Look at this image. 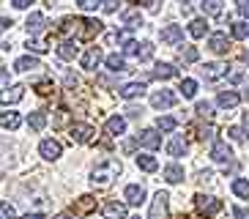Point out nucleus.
I'll list each match as a JSON object with an SVG mask.
<instances>
[{
    "instance_id": "obj_1",
    "label": "nucleus",
    "mask_w": 249,
    "mask_h": 219,
    "mask_svg": "<svg viewBox=\"0 0 249 219\" xmlns=\"http://www.w3.org/2000/svg\"><path fill=\"white\" fill-rule=\"evenodd\" d=\"M60 30H71L74 38H80V41H90L96 38L99 33L104 30V22L99 19H82V17H74V19H63Z\"/></svg>"
},
{
    "instance_id": "obj_2",
    "label": "nucleus",
    "mask_w": 249,
    "mask_h": 219,
    "mask_svg": "<svg viewBox=\"0 0 249 219\" xmlns=\"http://www.w3.org/2000/svg\"><path fill=\"white\" fill-rule=\"evenodd\" d=\"M118 175H121V162L107 159V162H102V164H96L93 167L90 181H93L96 186H107V183H112V178H118Z\"/></svg>"
},
{
    "instance_id": "obj_3",
    "label": "nucleus",
    "mask_w": 249,
    "mask_h": 219,
    "mask_svg": "<svg viewBox=\"0 0 249 219\" xmlns=\"http://www.w3.org/2000/svg\"><path fill=\"white\" fill-rule=\"evenodd\" d=\"M148 219H170V195L167 192H156Z\"/></svg>"
},
{
    "instance_id": "obj_4",
    "label": "nucleus",
    "mask_w": 249,
    "mask_h": 219,
    "mask_svg": "<svg viewBox=\"0 0 249 219\" xmlns=\"http://www.w3.org/2000/svg\"><path fill=\"white\" fill-rule=\"evenodd\" d=\"M195 205H197L200 214H205V217H213V214L222 211V200H216V197H205V195H195Z\"/></svg>"
},
{
    "instance_id": "obj_5",
    "label": "nucleus",
    "mask_w": 249,
    "mask_h": 219,
    "mask_svg": "<svg viewBox=\"0 0 249 219\" xmlns=\"http://www.w3.org/2000/svg\"><path fill=\"white\" fill-rule=\"evenodd\" d=\"M69 134H71L74 143H82V146H85V143H90V140H93L96 129L90 124H71V126H69Z\"/></svg>"
},
{
    "instance_id": "obj_6",
    "label": "nucleus",
    "mask_w": 249,
    "mask_h": 219,
    "mask_svg": "<svg viewBox=\"0 0 249 219\" xmlns=\"http://www.w3.org/2000/svg\"><path fill=\"white\" fill-rule=\"evenodd\" d=\"M38 153H41L47 162H55V159H60V156H63V146H60L58 140H41Z\"/></svg>"
},
{
    "instance_id": "obj_7",
    "label": "nucleus",
    "mask_w": 249,
    "mask_h": 219,
    "mask_svg": "<svg viewBox=\"0 0 249 219\" xmlns=\"http://www.w3.org/2000/svg\"><path fill=\"white\" fill-rule=\"evenodd\" d=\"M124 200L129 205H142L145 203V186H140V183H129L124 189Z\"/></svg>"
},
{
    "instance_id": "obj_8",
    "label": "nucleus",
    "mask_w": 249,
    "mask_h": 219,
    "mask_svg": "<svg viewBox=\"0 0 249 219\" xmlns=\"http://www.w3.org/2000/svg\"><path fill=\"white\" fill-rule=\"evenodd\" d=\"M137 143H140L142 148H151V151H156V148L161 146V134H159L156 129H142V131L137 134Z\"/></svg>"
},
{
    "instance_id": "obj_9",
    "label": "nucleus",
    "mask_w": 249,
    "mask_h": 219,
    "mask_svg": "<svg viewBox=\"0 0 249 219\" xmlns=\"http://www.w3.org/2000/svg\"><path fill=\"white\" fill-rule=\"evenodd\" d=\"M161 44H170V47H176V44L183 41V28L181 25H167V28H161Z\"/></svg>"
},
{
    "instance_id": "obj_10",
    "label": "nucleus",
    "mask_w": 249,
    "mask_h": 219,
    "mask_svg": "<svg viewBox=\"0 0 249 219\" xmlns=\"http://www.w3.org/2000/svg\"><path fill=\"white\" fill-rule=\"evenodd\" d=\"M25 99V85H11L0 91V104H17Z\"/></svg>"
},
{
    "instance_id": "obj_11",
    "label": "nucleus",
    "mask_w": 249,
    "mask_h": 219,
    "mask_svg": "<svg viewBox=\"0 0 249 219\" xmlns=\"http://www.w3.org/2000/svg\"><path fill=\"white\" fill-rule=\"evenodd\" d=\"M176 104V93L173 91H156L154 96H151V107H156V110H167V107H173Z\"/></svg>"
},
{
    "instance_id": "obj_12",
    "label": "nucleus",
    "mask_w": 249,
    "mask_h": 219,
    "mask_svg": "<svg viewBox=\"0 0 249 219\" xmlns=\"http://www.w3.org/2000/svg\"><path fill=\"white\" fill-rule=\"evenodd\" d=\"M102 60H104L102 50H99V47H90V50H88V52H85V55L80 58V63H82V69H88V72H96Z\"/></svg>"
},
{
    "instance_id": "obj_13",
    "label": "nucleus",
    "mask_w": 249,
    "mask_h": 219,
    "mask_svg": "<svg viewBox=\"0 0 249 219\" xmlns=\"http://www.w3.org/2000/svg\"><path fill=\"white\" fill-rule=\"evenodd\" d=\"M211 159L213 162H230L233 159V151H230V146H227V140H213Z\"/></svg>"
},
{
    "instance_id": "obj_14",
    "label": "nucleus",
    "mask_w": 249,
    "mask_h": 219,
    "mask_svg": "<svg viewBox=\"0 0 249 219\" xmlns=\"http://www.w3.org/2000/svg\"><path fill=\"white\" fill-rule=\"evenodd\" d=\"M104 219H129L126 217V203L121 200H110V203H104Z\"/></svg>"
},
{
    "instance_id": "obj_15",
    "label": "nucleus",
    "mask_w": 249,
    "mask_h": 219,
    "mask_svg": "<svg viewBox=\"0 0 249 219\" xmlns=\"http://www.w3.org/2000/svg\"><path fill=\"white\" fill-rule=\"evenodd\" d=\"M80 55V47H77V38H66V41L58 44V58L60 60H74Z\"/></svg>"
},
{
    "instance_id": "obj_16",
    "label": "nucleus",
    "mask_w": 249,
    "mask_h": 219,
    "mask_svg": "<svg viewBox=\"0 0 249 219\" xmlns=\"http://www.w3.org/2000/svg\"><path fill=\"white\" fill-rule=\"evenodd\" d=\"M142 93H145V82H126V85L118 88V96L121 99H137Z\"/></svg>"
},
{
    "instance_id": "obj_17",
    "label": "nucleus",
    "mask_w": 249,
    "mask_h": 219,
    "mask_svg": "<svg viewBox=\"0 0 249 219\" xmlns=\"http://www.w3.org/2000/svg\"><path fill=\"white\" fill-rule=\"evenodd\" d=\"M104 131H107L110 137H121V134L126 131V118H121V115L107 118V124H104Z\"/></svg>"
},
{
    "instance_id": "obj_18",
    "label": "nucleus",
    "mask_w": 249,
    "mask_h": 219,
    "mask_svg": "<svg viewBox=\"0 0 249 219\" xmlns=\"http://www.w3.org/2000/svg\"><path fill=\"white\" fill-rule=\"evenodd\" d=\"M208 47H211V52H216V55H227V52H230V41H227L225 33H213V36L208 38Z\"/></svg>"
},
{
    "instance_id": "obj_19",
    "label": "nucleus",
    "mask_w": 249,
    "mask_h": 219,
    "mask_svg": "<svg viewBox=\"0 0 249 219\" xmlns=\"http://www.w3.org/2000/svg\"><path fill=\"white\" fill-rule=\"evenodd\" d=\"M93 208H96V197L93 195H82L80 200H74V205H71L74 214H90Z\"/></svg>"
},
{
    "instance_id": "obj_20",
    "label": "nucleus",
    "mask_w": 249,
    "mask_h": 219,
    "mask_svg": "<svg viewBox=\"0 0 249 219\" xmlns=\"http://www.w3.org/2000/svg\"><path fill=\"white\" fill-rule=\"evenodd\" d=\"M238 102H241V93H235V91H222V93L216 96V104H219L222 110H233Z\"/></svg>"
},
{
    "instance_id": "obj_21",
    "label": "nucleus",
    "mask_w": 249,
    "mask_h": 219,
    "mask_svg": "<svg viewBox=\"0 0 249 219\" xmlns=\"http://www.w3.org/2000/svg\"><path fill=\"white\" fill-rule=\"evenodd\" d=\"M44 14H41V11H33V14L28 17V22H25V28H28V33L30 36H36V33H41V30H44Z\"/></svg>"
},
{
    "instance_id": "obj_22",
    "label": "nucleus",
    "mask_w": 249,
    "mask_h": 219,
    "mask_svg": "<svg viewBox=\"0 0 249 219\" xmlns=\"http://www.w3.org/2000/svg\"><path fill=\"white\" fill-rule=\"evenodd\" d=\"M227 74V66L225 63H205L203 66V77L205 80H219Z\"/></svg>"
},
{
    "instance_id": "obj_23",
    "label": "nucleus",
    "mask_w": 249,
    "mask_h": 219,
    "mask_svg": "<svg viewBox=\"0 0 249 219\" xmlns=\"http://www.w3.org/2000/svg\"><path fill=\"white\" fill-rule=\"evenodd\" d=\"M33 69H41V60L33 58V55L17 58V63H14V72H33Z\"/></svg>"
},
{
    "instance_id": "obj_24",
    "label": "nucleus",
    "mask_w": 249,
    "mask_h": 219,
    "mask_svg": "<svg viewBox=\"0 0 249 219\" xmlns=\"http://www.w3.org/2000/svg\"><path fill=\"white\" fill-rule=\"evenodd\" d=\"M161 175H164L167 183H181L183 181V167L181 164H167V167L161 170Z\"/></svg>"
},
{
    "instance_id": "obj_25",
    "label": "nucleus",
    "mask_w": 249,
    "mask_h": 219,
    "mask_svg": "<svg viewBox=\"0 0 249 219\" xmlns=\"http://www.w3.org/2000/svg\"><path fill=\"white\" fill-rule=\"evenodd\" d=\"M154 77L156 80H173V77H178V69L173 63H156Z\"/></svg>"
},
{
    "instance_id": "obj_26",
    "label": "nucleus",
    "mask_w": 249,
    "mask_h": 219,
    "mask_svg": "<svg viewBox=\"0 0 249 219\" xmlns=\"http://www.w3.org/2000/svg\"><path fill=\"white\" fill-rule=\"evenodd\" d=\"M126 28H140L142 25V17H140V8H126L124 14H121Z\"/></svg>"
},
{
    "instance_id": "obj_27",
    "label": "nucleus",
    "mask_w": 249,
    "mask_h": 219,
    "mask_svg": "<svg viewBox=\"0 0 249 219\" xmlns=\"http://www.w3.org/2000/svg\"><path fill=\"white\" fill-rule=\"evenodd\" d=\"M104 63H107V69H110V72H126V69H129V66H126V58L124 55H107V58H104Z\"/></svg>"
},
{
    "instance_id": "obj_28",
    "label": "nucleus",
    "mask_w": 249,
    "mask_h": 219,
    "mask_svg": "<svg viewBox=\"0 0 249 219\" xmlns=\"http://www.w3.org/2000/svg\"><path fill=\"white\" fill-rule=\"evenodd\" d=\"M189 33L195 38H203L205 33H208V19H203V17H197V19L189 22Z\"/></svg>"
},
{
    "instance_id": "obj_29",
    "label": "nucleus",
    "mask_w": 249,
    "mask_h": 219,
    "mask_svg": "<svg viewBox=\"0 0 249 219\" xmlns=\"http://www.w3.org/2000/svg\"><path fill=\"white\" fill-rule=\"evenodd\" d=\"M137 167L145 170V173H156V170H159V162H156L154 156H148V153H140L137 156Z\"/></svg>"
},
{
    "instance_id": "obj_30",
    "label": "nucleus",
    "mask_w": 249,
    "mask_h": 219,
    "mask_svg": "<svg viewBox=\"0 0 249 219\" xmlns=\"http://www.w3.org/2000/svg\"><path fill=\"white\" fill-rule=\"evenodd\" d=\"M186 148H189V146H186V140H183V137H173V140H170V146H167V153L178 159V156L186 153Z\"/></svg>"
},
{
    "instance_id": "obj_31",
    "label": "nucleus",
    "mask_w": 249,
    "mask_h": 219,
    "mask_svg": "<svg viewBox=\"0 0 249 219\" xmlns=\"http://www.w3.org/2000/svg\"><path fill=\"white\" fill-rule=\"evenodd\" d=\"M19 124H22V118L17 115V112H3V115H0V126H3V129H19Z\"/></svg>"
},
{
    "instance_id": "obj_32",
    "label": "nucleus",
    "mask_w": 249,
    "mask_h": 219,
    "mask_svg": "<svg viewBox=\"0 0 249 219\" xmlns=\"http://www.w3.org/2000/svg\"><path fill=\"white\" fill-rule=\"evenodd\" d=\"M47 126V115L44 112H30L28 115V129L30 131H41Z\"/></svg>"
},
{
    "instance_id": "obj_33",
    "label": "nucleus",
    "mask_w": 249,
    "mask_h": 219,
    "mask_svg": "<svg viewBox=\"0 0 249 219\" xmlns=\"http://www.w3.org/2000/svg\"><path fill=\"white\" fill-rule=\"evenodd\" d=\"M233 195L241 197V200H249V181L247 178H235L233 181Z\"/></svg>"
},
{
    "instance_id": "obj_34",
    "label": "nucleus",
    "mask_w": 249,
    "mask_h": 219,
    "mask_svg": "<svg viewBox=\"0 0 249 219\" xmlns=\"http://www.w3.org/2000/svg\"><path fill=\"white\" fill-rule=\"evenodd\" d=\"M200 8H203L205 17H219V14H222L219 0H203V3H200Z\"/></svg>"
},
{
    "instance_id": "obj_35",
    "label": "nucleus",
    "mask_w": 249,
    "mask_h": 219,
    "mask_svg": "<svg viewBox=\"0 0 249 219\" xmlns=\"http://www.w3.org/2000/svg\"><path fill=\"white\" fill-rule=\"evenodd\" d=\"M178 91H181L183 99H195V93H197V82H195V80H183Z\"/></svg>"
},
{
    "instance_id": "obj_36",
    "label": "nucleus",
    "mask_w": 249,
    "mask_h": 219,
    "mask_svg": "<svg viewBox=\"0 0 249 219\" xmlns=\"http://www.w3.org/2000/svg\"><path fill=\"white\" fill-rule=\"evenodd\" d=\"M230 33H233V38H249V22H235L233 28H230Z\"/></svg>"
},
{
    "instance_id": "obj_37",
    "label": "nucleus",
    "mask_w": 249,
    "mask_h": 219,
    "mask_svg": "<svg viewBox=\"0 0 249 219\" xmlns=\"http://www.w3.org/2000/svg\"><path fill=\"white\" fill-rule=\"evenodd\" d=\"M176 126H178V121L176 118H170V115H161L159 121H156V129L159 131H173Z\"/></svg>"
},
{
    "instance_id": "obj_38",
    "label": "nucleus",
    "mask_w": 249,
    "mask_h": 219,
    "mask_svg": "<svg viewBox=\"0 0 249 219\" xmlns=\"http://www.w3.org/2000/svg\"><path fill=\"white\" fill-rule=\"evenodd\" d=\"M195 112H197V118H211L213 115V104L211 102H197Z\"/></svg>"
},
{
    "instance_id": "obj_39",
    "label": "nucleus",
    "mask_w": 249,
    "mask_h": 219,
    "mask_svg": "<svg viewBox=\"0 0 249 219\" xmlns=\"http://www.w3.org/2000/svg\"><path fill=\"white\" fill-rule=\"evenodd\" d=\"M227 137L230 140H235V143H244V140H247V134H244V129L241 126H227V131H225Z\"/></svg>"
},
{
    "instance_id": "obj_40",
    "label": "nucleus",
    "mask_w": 249,
    "mask_h": 219,
    "mask_svg": "<svg viewBox=\"0 0 249 219\" xmlns=\"http://www.w3.org/2000/svg\"><path fill=\"white\" fill-rule=\"evenodd\" d=\"M197 58H200L197 47H186V50H181V60H183V63H195Z\"/></svg>"
},
{
    "instance_id": "obj_41",
    "label": "nucleus",
    "mask_w": 249,
    "mask_h": 219,
    "mask_svg": "<svg viewBox=\"0 0 249 219\" xmlns=\"http://www.w3.org/2000/svg\"><path fill=\"white\" fill-rule=\"evenodd\" d=\"M28 52H36V55H41V52H47V44L44 41H36V38H28Z\"/></svg>"
},
{
    "instance_id": "obj_42",
    "label": "nucleus",
    "mask_w": 249,
    "mask_h": 219,
    "mask_svg": "<svg viewBox=\"0 0 249 219\" xmlns=\"http://www.w3.org/2000/svg\"><path fill=\"white\" fill-rule=\"evenodd\" d=\"M151 55H154V44H151V41H142V44H140L137 58H140V60H148Z\"/></svg>"
},
{
    "instance_id": "obj_43",
    "label": "nucleus",
    "mask_w": 249,
    "mask_h": 219,
    "mask_svg": "<svg viewBox=\"0 0 249 219\" xmlns=\"http://www.w3.org/2000/svg\"><path fill=\"white\" fill-rule=\"evenodd\" d=\"M36 93L38 96H50L52 93V80H38L36 82Z\"/></svg>"
},
{
    "instance_id": "obj_44",
    "label": "nucleus",
    "mask_w": 249,
    "mask_h": 219,
    "mask_svg": "<svg viewBox=\"0 0 249 219\" xmlns=\"http://www.w3.org/2000/svg\"><path fill=\"white\" fill-rule=\"evenodd\" d=\"M0 219H17V211L11 203H0Z\"/></svg>"
},
{
    "instance_id": "obj_45",
    "label": "nucleus",
    "mask_w": 249,
    "mask_h": 219,
    "mask_svg": "<svg viewBox=\"0 0 249 219\" xmlns=\"http://www.w3.org/2000/svg\"><path fill=\"white\" fill-rule=\"evenodd\" d=\"M102 3H104V0H77V6H80L82 11H96Z\"/></svg>"
},
{
    "instance_id": "obj_46",
    "label": "nucleus",
    "mask_w": 249,
    "mask_h": 219,
    "mask_svg": "<svg viewBox=\"0 0 249 219\" xmlns=\"http://www.w3.org/2000/svg\"><path fill=\"white\" fill-rule=\"evenodd\" d=\"M69 124V110H58V115H55V121H52V126L55 129H60V126Z\"/></svg>"
},
{
    "instance_id": "obj_47",
    "label": "nucleus",
    "mask_w": 249,
    "mask_h": 219,
    "mask_svg": "<svg viewBox=\"0 0 249 219\" xmlns=\"http://www.w3.org/2000/svg\"><path fill=\"white\" fill-rule=\"evenodd\" d=\"M137 52H140V44L132 41V38H126L124 41V55H134V58H137Z\"/></svg>"
},
{
    "instance_id": "obj_48",
    "label": "nucleus",
    "mask_w": 249,
    "mask_h": 219,
    "mask_svg": "<svg viewBox=\"0 0 249 219\" xmlns=\"http://www.w3.org/2000/svg\"><path fill=\"white\" fill-rule=\"evenodd\" d=\"M235 8H238V14L244 19H249V0H235Z\"/></svg>"
},
{
    "instance_id": "obj_49",
    "label": "nucleus",
    "mask_w": 249,
    "mask_h": 219,
    "mask_svg": "<svg viewBox=\"0 0 249 219\" xmlns=\"http://www.w3.org/2000/svg\"><path fill=\"white\" fill-rule=\"evenodd\" d=\"M118 6H121V0H104V3H102V8L107 11V14H115Z\"/></svg>"
},
{
    "instance_id": "obj_50",
    "label": "nucleus",
    "mask_w": 249,
    "mask_h": 219,
    "mask_svg": "<svg viewBox=\"0 0 249 219\" xmlns=\"http://www.w3.org/2000/svg\"><path fill=\"white\" fill-rule=\"evenodd\" d=\"M197 137H200V140H211V137H213V129H211V126H200V129H197Z\"/></svg>"
},
{
    "instance_id": "obj_51",
    "label": "nucleus",
    "mask_w": 249,
    "mask_h": 219,
    "mask_svg": "<svg viewBox=\"0 0 249 219\" xmlns=\"http://www.w3.org/2000/svg\"><path fill=\"white\" fill-rule=\"evenodd\" d=\"M33 3H36V0H11V6L19 8V11H22V8H30Z\"/></svg>"
},
{
    "instance_id": "obj_52",
    "label": "nucleus",
    "mask_w": 249,
    "mask_h": 219,
    "mask_svg": "<svg viewBox=\"0 0 249 219\" xmlns=\"http://www.w3.org/2000/svg\"><path fill=\"white\" fill-rule=\"evenodd\" d=\"M233 217H235V219H249V211H247V208H241V205H235V208H233Z\"/></svg>"
},
{
    "instance_id": "obj_53",
    "label": "nucleus",
    "mask_w": 249,
    "mask_h": 219,
    "mask_svg": "<svg viewBox=\"0 0 249 219\" xmlns=\"http://www.w3.org/2000/svg\"><path fill=\"white\" fill-rule=\"evenodd\" d=\"M126 115H129V118H140V115H142V107H129V110H126Z\"/></svg>"
},
{
    "instance_id": "obj_54",
    "label": "nucleus",
    "mask_w": 249,
    "mask_h": 219,
    "mask_svg": "<svg viewBox=\"0 0 249 219\" xmlns=\"http://www.w3.org/2000/svg\"><path fill=\"white\" fill-rule=\"evenodd\" d=\"M241 80H244V72L241 69H235V72L230 74V82H241Z\"/></svg>"
},
{
    "instance_id": "obj_55",
    "label": "nucleus",
    "mask_w": 249,
    "mask_h": 219,
    "mask_svg": "<svg viewBox=\"0 0 249 219\" xmlns=\"http://www.w3.org/2000/svg\"><path fill=\"white\" fill-rule=\"evenodd\" d=\"M77 85V77H74V74H66V88H74Z\"/></svg>"
},
{
    "instance_id": "obj_56",
    "label": "nucleus",
    "mask_w": 249,
    "mask_h": 219,
    "mask_svg": "<svg viewBox=\"0 0 249 219\" xmlns=\"http://www.w3.org/2000/svg\"><path fill=\"white\" fill-rule=\"evenodd\" d=\"M22 219H47V217H44V214H25Z\"/></svg>"
},
{
    "instance_id": "obj_57",
    "label": "nucleus",
    "mask_w": 249,
    "mask_h": 219,
    "mask_svg": "<svg viewBox=\"0 0 249 219\" xmlns=\"http://www.w3.org/2000/svg\"><path fill=\"white\" fill-rule=\"evenodd\" d=\"M132 3H137V8L140 6H151V0H132Z\"/></svg>"
},
{
    "instance_id": "obj_58",
    "label": "nucleus",
    "mask_w": 249,
    "mask_h": 219,
    "mask_svg": "<svg viewBox=\"0 0 249 219\" xmlns=\"http://www.w3.org/2000/svg\"><path fill=\"white\" fill-rule=\"evenodd\" d=\"M8 80V72H6V69H0V82H6Z\"/></svg>"
},
{
    "instance_id": "obj_59",
    "label": "nucleus",
    "mask_w": 249,
    "mask_h": 219,
    "mask_svg": "<svg viewBox=\"0 0 249 219\" xmlns=\"http://www.w3.org/2000/svg\"><path fill=\"white\" fill-rule=\"evenodd\" d=\"M189 219H211V217H205V214H197V217H189Z\"/></svg>"
},
{
    "instance_id": "obj_60",
    "label": "nucleus",
    "mask_w": 249,
    "mask_h": 219,
    "mask_svg": "<svg viewBox=\"0 0 249 219\" xmlns=\"http://www.w3.org/2000/svg\"><path fill=\"white\" fill-rule=\"evenodd\" d=\"M244 124H247V126H249V112H244Z\"/></svg>"
},
{
    "instance_id": "obj_61",
    "label": "nucleus",
    "mask_w": 249,
    "mask_h": 219,
    "mask_svg": "<svg viewBox=\"0 0 249 219\" xmlns=\"http://www.w3.org/2000/svg\"><path fill=\"white\" fill-rule=\"evenodd\" d=\"M58 219H71V217H69V214H63V217H58Z\"/></svg>"
},
{
    "instance_id": "obj_62",
    "label": "nucleus",
    "mask_w": 249,
    "mask_h": 219,
    "mask_svg": "<svg viewBox=\"0 0 249 219\" xmlns=\"http://www.w3.org/2000/svg\"><path fill=\"white\" fill-rule=\"evenodd\" d=\"M0 33H3V25H0Z\"/></svg>"
},
{
    "instance_id": "obj_63",
    "label": "nucleus",
    "mask_w": 249,
    "mask_h": 219,
    "mask_svg": "<svg viewBox=\"0 0 249 219\" xmlns=\"http://www.w3.org/2000/svg\"><path fill=\"white\" fill-rule=\"evenodd\" d=\"M132 219H140V217H132Z\"/></svg>"
}]
</instances>
